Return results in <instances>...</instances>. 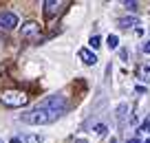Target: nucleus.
Here are the masks:
<instances>
[{"instance_id": "nucleus-17", "label": "nucleus", "mask_w": 150, "mask_h": 143, "mask_svg": "<svg viewBox=\"0 0 150 143\" xmlns=\"http://www.w3.org/2000/svg\"><path fill=\"white\" fill-rule=\"evenodd\" d=\"M126 143H141V141H139V139H128Z\"/></svg>"}, {"instance_id": "nucleus-10", "label": "nucleus", "mask_w": 150, "mask_h": 143, "mask_svg": "<svg viewBox=\"0 0 150 143\" xmlns=\"http://www.w3.org/2000/svg\"><path fill=\"white\" fill-rule=\"evenodd\" d=\"M27 143H44L42 137H38V134H27V139H24Z\"/></svg>"}, {"instance_id": "nucleus-16", "label": "nucleus", "mask_w": 150, "mask_h": 143, "mask_svg": "<svg viewBox=\"0 0 150 143\" xmlns=\"http://www.w3.org/2000/svg\"><path fill=\"white\" fill-rule=\"evenodd\" d=\"M119 55H122V60H128V51H126V49H122V53H119Z\"/></svg>"}, {"instance_id": "nucleus-6", "label": "nucleus", "mask_w": 150, "mask_h": 143, "mask_svg": "<svg viewBox=\"0 0 150 143\" xmlns=\"http://www.w3.org/2000/svg\"><path fill=\"white\" fill-rule=\"evenodd\" d=\"M77 57H80L86 66H95L97 64V55H95L91 49H80V51H77Z\"/></svg>"}, {"instance_id": "nucleus-11", "label": "nucleus", "mask_w": 150, "mask_h": 143, "mask_svg": "<svg viewBox=\"0 0 150 143\" xmlns=\"http://www.w3.org/2000/svg\"><path fill=\"white\" fill-rule=\"evenodd\" d=\"M99 46H102V37H99V35H93V37H91V49L95 51V49H99Z\"/></svg>"}, {"instance_id": "nucleus-19", "label": "nucleus", "mask_w": 150, "mask_h": 143, "mask_svg": "<svg viewBox=\"0 0 150 143\" xmlns=\"http://www.w3.org/2000/svg\"><path fill=\"white\" fill-rule=\"evenodd\" d=\"M110 143H117V141H115V139H110Z\"/></svg>"}, {"instance_id": "nucleus-20", "label": "nucleus", "mask_w": 150, "mask_h": 143, "mask_svg": "<svg viewBox=\"0 0 150 143\" xmlns=\"http://www.w3.org/2000/svg\"><path fill=\"white\" fill-rule=\"evenodd\" d=\"M144 143H150V139H146V141H144Z\"/></svg>"}, {"instance_id": "nucleus-21", "label": "nucleus", "mask_w": 150, "mask_h": 143, "mask_svg": "<svg viewBox=\"0 0 150 143\" xmlns=\"http://www.w3.org/2000/svg\"><path fill=\"white\" fill-rule=\"evenodd\" d=\"M0 143H2V141H0Z\"/></svg>"}, {"instance_id": "nucleus-1", "label": "nucleus", "mask_w": 150, "mask_h": 143, "mask_svg": "<svg viewBox=\"0 0 150 143\" xmlns=\"http://www.w3.org/2000/svg\"><path fill=\"white\" fill-rule=\"evenodd\" d=\"M66 108H69V101H66L64 95H51V97L42 99L35 108L27 110L20 117V121L29 125H49L60 119L66 112Z\"/></svg>"}, {"instance_id": "nucleus-3", "label": "nucleus", "mask_w": 150, "mask_h": 143, "mask_svg": "<svg viewBox=\"0 0 150 143\" xmlns=\"http://www.w3.org/2000/svg\"><path fill=\"white\" fill-rule=\"evenodd\" d=\"M69 5L66 0H44L42 2V9H44V15L47 18H55L64 11V7Z\"/></svg>"}, {"instance_id": "nucleus-13", "label": "nucleus", "mask_w": 150, "mask_h": 143, "mask_svg": "<svg viewBox=\"0 0 150 143\" xmlns=\"http://www.w3.org/2000/svg\"><path fill=\"white\" fill-rule=\"evenodd\" d=\"M124 7H126L128 11H137V2H132V0H130V2L126 0V2H124Z\"/></svg>"}, {"instance_id": "nucleus-2", "label": "nucleus", "mask_w": 150, "mask_h": 143, "mask_svg": "<svg viewBox=\"0 0 150 143\" xmlns=\"http://www.w3.org/2000/svg\"><path fill=\"white\" fill-rule=\"evenodd\" d=\"M0 101L7 108H22V106H27L29 97L22 90H2L0 92Z\"/></svg>"}, {"instance_id": "nucleus-15", "label": "nucleus", "mask_w": 150, "mask_h": 143, "mask_svg": "<svg viewBox=\"0 0 150 143\" xmlns=\"http://www.w3.org/2000/svg\"><path fill=\"white\" fill-rule=\"evenodd\" d=\"M144 53H148V55H150V40L144 44Z\"/></svg>"}, {"instance_id": "nucleus-8", "label": "nucleus", "mask_w": 150, "mask_h": 143, "mask_svg": "<svg viewBox=\"0 0 150 143\" xmlns=\"http://www.w3.org/2000/svg\"><path fill=\"white\" fill-rule=\"evenodd\" d=\"M119 27H124V29H128V27H139V20H137V18H122V20H119Z\"/></svg>"}, {"instance_id": "nucleus-7", "label": "nucleus", "mask_w": 150, "mask_h": 143, "mask_svg": "<svg viewBox=\"0 0 150 143\" xmlns=\"http://www.w3.org/2000/svg\"><path fill=\"white\" fill-rule=\"evenodd\" d=\"M137 79H141V82H150V62H144V64L137 68Z\"/></svg>"}, {"instance_id": "nucleus-9", "label": "nucleus", "mask_w": 150, "mask_h": 143, "mask_svg": "<svg viewBox=\"0 0 150 143\" xmlns=\"http://www.w3.org/2000/svg\"><path fill=\"white\" fill-rule=\"evenodd\" d=\"M106 44H108V49H110V51H115V49L119 46V37H117V35H108V37H106Z\"/></svg>"}, {"instance_id": "nucleus-4", "label": "nucleus", "mask_w": 150, "mask_h": 143, "mask_svg": "<svg viewBox=\"0 0 150 143\" xmlns=\"http://www.w3.org/2000/svg\"><path fill=\"white\" fill-rule=\"evenodd\" d=\"M18 27V15L13 11H0V31H11Z\"/></svg>"}, {"instance_id": "nucleus-14", "label": "nucleus", "mask_w": 150, "mask_h": 143, "mask_svg": "<svg viewBox=\"0 0 150 143\" xmlns=\"http://www.w3.org/2000/svg\"><path fill=\"white\" fill-rule=\"evenodd\" d=\"M95 132H97V134H104V132H106V125H97V128H95Z\"/></svg>"}, {"instance_id": "nucleus-12", "label": "nucleus", "mask_w": 150, "mask_h": 143, "mask_svg": "<svg viewBox=\"0 0 150 143\" xmlns=\"http://www.w3.org/2000/svg\"><path fill=\"white\" fill-rule=\"evenodd\" d=\"M139 132H150V117H146V121L141 123V130Z\"/></svg>"}, {"instance_id": "nucleus-5", "label": "nucleus", "mask_w": 150, "mask_h": 143, "mask_svg": "<svg viewBox=\"0 0 150 143\" xmlns=\"http://www.w3.org/2000/svg\"><path fill=\"white\" fill-rule=\"evenodd\" d=\"M22 37H27V40H33V37H38L40 35V24L38 22H33V20H29V22H24L22 24Z\"/></svg>"}, {"instance_id": "nucleus-18", "label": "nucleus", "mask_w": 150, "mask_h": 143, "mask_svg": "<svg viewBox=\"0 0 150 143\" xmlns=\"http://www.w3.org/2000/svg\"><path fill=\"white\" fill-rule=\"evenodd\" d=\"M75 143H88V141H84V139H75Z\"/></svg>"}]
</instances>
